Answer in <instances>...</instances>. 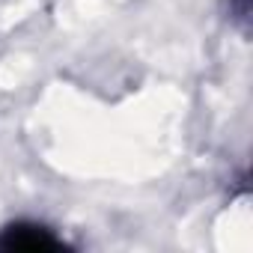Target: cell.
I'll return each instance as SVG.
<instances>
[{
  "label": "cell",
  "instance_id": "6da1fadb",
  "mask_svg": "<svg viewBox=\"0 0 253 253\" xmlns=\"http://www.w3.org/2000/svg\"><path fill=\"white\" fill-rule=\"evenodd\" d=\"M0 247L3 250H30V253H36V250H60L63 241L45 226L15 223V226H9L3 235H0Z\"/></svg>",
  "mask_w": 253,
  "mask_h": 253
}]
</instances>
